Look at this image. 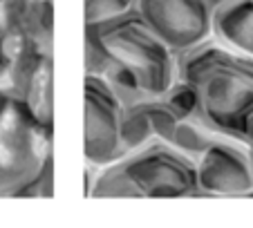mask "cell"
Segmentation results:
<instances>
[{
  "label": "cell",
  "mask_w": 253,
  "mask_h": 228,
  "mask_svg": "<svg viewBox=\"0 0 253 228\" xmlns=\"http://www.w3.org/2000/svg\"><path fill=\"white\" fill-rule=\"evenodd\" d=\"M177 76L200 99V119L226 137L242 139V119L253 105V58L213 36L177 54Z\"/></svg>",
  "instance_id": "1"
},
{
  "label": "cell",
  "mask_w": 253,
  "mask_h": 228,
  "mask_svg": "<svg viewBox=\"0 0 253 228\" xmlns=\"http://www.w3.org/2000/svg\"><path fill=\"white\" fill-rule=\"evenodd\" d=\"M92 27H96L110 56L130 67L150 96H162L177 78V54L137 9Z\"/></svg>",
  "instance_id": "2"
},
{
  "label": "cell",
  "mask_w": 253,
  "mask_h": 228,
  "mask_svg": "<svg viewBox=\"0 0 253 228\" xmlns=\"http://www.w3.org/2000/svg\"><path fill=\"white\" fill-rule=\"evenodd\" d=\"M126 172L141 192V199H179L197 197V163L172 143L153 139L143 148L128 152Z\"/></svg>",
  "instance_id": "3"
},
{
  "label": "cell",
  "mask_w": 253,
  "mask_h": 228,
  "mask_svg": "<svg viewBox=\"0 0 253 228\" xmlns=\"http://www.w3.org/2000/svg\"><path fill=\"white\" fill-rule=\"evenodd\" d=\"M85 137L83 157L85 166L101 168L126 157L121 148V101L110 90L103 76L85 74Z\"/></svg>",
  "instance_id": "4"
},
{
  "label": "cell",
  "mask_w": 253,
  "mask_h": 228,
  "mask_svg": "<svg viewBox=\"0 0 253 228\" xmlns=\"http://www.w3.org/2000/svg\"><path fill=\"white\" fill-rule=\"evenodd\" d=\"M195 163L197 197H253V154L242 139L222 134Z\"/></svg>",
  "instance_id": "5"
},
{
  "label": "cell",
  "mask_w": 253,
  "mask_h": 228,
  "mask_svg": "<svg viewBox=\"0 0 253 228\" xmlns=\"http://www.w3.org/2000/svg\"><path fill=\"white\" fill-rule=\"evenodd\" d=\"M137 11L175 54L211 38L209 0H137Z\"/></svg>",
  "instance_id": "6"
},
{
  "label": "cell",
  "mask_w": 253,
  "mask_h": 228,
  "mask_svg": "<svg viewBox=\"0 0 253 228\" xmlns=\"http://www.w3.org/2000/svg\"><path fill=\"white\" fill-rule=\"evenodd\" d=\"M211 36L224 47L253 58V0H226L215 7Z\"/></svg>",
  "instance_id": "7"
},
{
  "label": "cell",
  "mask_w": 253,
  "mask_h": 228,
  "mask_svg": "<svg viewBox=\"0 0 253 228\" xmlns=\"http://www.w3.org/2000/svg\"><path fill=\"white\" fill-rule=\"evenodd\" d=\"M85 172L90 175L85 181L87 197H94V199H141V192L126 172L121 159L101 168L85 166Z\"/></svg>",
  "instance_id": "8"
},
{
  "label": "cell",
  "mask_w": 253,
  "mask_h": 228,
  "mask_svg": "<svg viewBox=\"0 0 253 228\" xmlns=\"http://www.w3.org/2000/svg\"><path fill=\"white\" fill-rule=\"evenodd\" d=\"M148 101L150 96L137 101V103L124 105V110H121V148H124L126 154L157 139L153 130V121H150Z\"/></svg>",
  "instance_id": "9"
},
{
  "label": "cell",
  "mask_w": 253,
  "mask_h": 228,
  "mask_svg": "<svg viewBox=\"0 0 253 228\" xmlns=\"http://www.w3.org/2000/svg\"><path fill=\"white\" fill-rule=\"evenodd\" d=\"M220 137H222V132L211 128L204 119H200V116H188V119H182L177 123L170 143L179 152H184L186 157L197 161V159L204 154L206 148H209L211 143H215Z\"/></svg>",
  "instance_id": "10"
},
{
  "label": "cell",
  "mask_w": 253,
  "mask_h": 228,
  "mask_svg": "<svg viewBox=\"0 0 253 228\" xmlns=\"http://www.w3.org/2000/svg\"><path fill=\"white\" fill-rule=\"evenodd\" d=\"M103 78H105V83L110 85V90L117 94V99L121 101V105L137 103V101H143V99H148L150 96L148 92L143 90L139 76L119 61H112V65L108 67V72L103 74Z\"/></svg>",
  "instance_id": "11"
},
{
  "label": "cell",
  "mask_w": 253,
  "mask_h": 228,
  "mask_svg": "<svg viewBox=\"0 0 253 228\" xmlns=\"http://www.w3.org/2000/svg\"><path fill=\"white\" fill-rule=\"evenodd\" d=\"M162 99L170 105L172 112L179 119H188V116H197L200 114V99H197L195 87L188 81L179 78V76L170 83V87L162 94Z\"/></svg>",
  "instance_id": "12"
},
{
  "label": "cell",
  "mask_w": 253,
  "mask_h": 228,
  "mask_svg": "<svg viewBox=\"0 0 253 228\" xmlns=\"http://www.w3.org/2000/svg\"><path fill=\"white\" fill-rule=\"evenodd\" d=\"M115 58L110 56L105 43L101 40L96 27L85 25V74L103 76Z\"/></svg>",
  "instance_id": "13"
},
{
  "label": "cell",
  "mask_w": 253,
  "mask_h": 228,
  "mask_svg": "<svg viewBox=\"0 0 253 228\" xmlns=\"http://www.w3.org/2000/svg\"><path fill=\"white\" fill-rule=\"evenodd\" d=\"M137 9V0H85V25H101Z\"/></svg>",
  "instance_id": "14"
},
{
  "label": "cell",
  "mask_w": 253,
  "mask_h": 228,
  "mask_svg": "<svg viewBox=\"0 0 253 228\" xmlns=\"http://www.w3.org/2000/svg\"><path fill=\"white\" fill-rule=\"evenodd\" d=\"M148 108H150V121H153L155 137L162 139V141L170 143L172 134H175L177 123H179L182 119H179V116L172 112V108L162 99V96H150Z\"/></svg>",
  "instance_id": "15"
},
{
  "label": "cell",
  "mask_w": 253,
  "mask_h": 228,
  "mask_svg": "<svg viewBox=\"0 0 253 228\" xmlns=\"http://www.w3.org/2000/svg\"><path fill=\"white\" fill-rule=\"evenodd\" d=\"M242 141L247 143L249 150H251V154H253V105L242 119Z\"/></svg>",
  "instance_id": "16"
},
{
  "label": "cell",
  "mask_w": 253,
  "mask_h": 228,
  "mask_svg": "<svg viewBox=\"0 0 253 228\" xmlns=\"http://www.w3.org/2000/svg\"><path fill=\"white\" fill-rule=\"evenodd\" d=\"M222 2H226V0H209V5L213 7V9H215L217 5H222Z\"/></svg>",
  "instance_id": "17"
}]
</instances>
